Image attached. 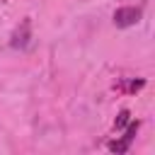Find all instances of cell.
<instances>
[{"mask_svg":"<svg viewBox=\"0 0 155 155\" xmlns=\"http://www.w3.org/2000/svg\"><path fill=\"white\" fill-rule=\"evenodd\" d=\"M140 22V7H119L114 12V24L116 27H133Z\"/></svg>","mask_w":155,"mask_h":155,"instance_id":"1","label":"cell"},{"mask_svg":"<svg viewBox=\"0 0 155 155\" xmlns=\"http://www.w3.org/2000/svg\"><path fill=\"white\" fill-rule=\"evenodd\" d=\"M126 124H128V111H121L119 119H116V128H124Z\"/></svg>","mask_w":155,"mask_h":155,"instance_id":"4","label":"cell"},{"mask_svg":"<svg viewBox=\"0 0 155 155\" xmlns=\"http://www.w3.org/2000/svg\"><path fill=\"white\" fill-rule=\"evenodd\" d=\"M136 131H138V121H133V124L128 126L126 136H124V138H121L119 143H111L109 148H111L114 153H126V150H128V143H131V140H133V136H136Z\"/></svg>","mask_w":155,"mask_h":155,"instance_id":"2","label":"cell"},{"mask_svg":"<svg viewBox=\"0 0 155 155\" xmlns=\"http://www.w3.org/2000/svg\"><path fill=\"white\" fill-rule=\"evenodd\" d=\"M27 31H29V22L22 24V31H15V36H12V46H15V48L27 44Z\"/></svg>","mask_w":155,"mask_h":155,"instance_id":"3","label":"cell"}]
</instances>
